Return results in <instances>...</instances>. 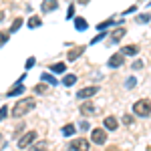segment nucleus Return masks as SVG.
Here are the masks:
<instances>
[{
	"label": "nucleus",
	"mask_w": 151,
	"mask_h": 151,
	"mask_svg": "<svg viewBox=\"0 0 151 151\" xmlns=\"http://www.w3.org/2000/svg\"><path fill=\"white\" fill-rule=\"evenodd\" d=\"M32 109H35V101L32 99H20V101H16V105L12 107V117L20 119V117L28 115V111H32Z\"/></svg>",
	"instance_id": "f257e3e1"
},
{
	"label": "nucleus",
	"mask_w": 151,
	"mask_h": 151,
	"mask_svg": "<svg viewBox=\"0 0 151 151\" xmlns=\"http://www.w3.org/2000/svg\"><path fill=\"white\" fill-rule=\"evenodd\" d=\"M133 113H135L137 117H149L151 115V103L147 101V99L137 101V103L133 105Z\"/></svg>",
	"instance_id": "f03ea898"
},
{
	"label": "nucleus",
	"mask_w": 151,
	"mask_h": 151,
	"mask_svg": "<svg viewBox=\"0 0 151 151\" xmlns=\"http://www.w3.org/2000/svg\"><path fill=\"white\" fill-rule=\"evenodd\" d=\"M35 141H36V131H26L22 137L18 139V147L20 149H28L30 145H35Z\"/></svg>",
	"instance_id": "7ed1b4c3"
},
{
	"label": "nucleus",
	"mask_w": 151,
	"mask_h": 151,
	"mask_svg": "<svg viewBox=\"0 0 151 151\" xmlns=\"http://www.w3.org/2000/svg\"><path fill=\"white\" fill-rule=\"evenodd\" d=\"M67 151H89V141L83 139V137H79V139L70 141L69 143V149Z\"/></svg>",
	"instance_id": "20e7f679"
},
{
	"label": "nucleus",
	"mask_w": 151,
	"mask_h": 151,
	"mask_svg": "<svg viewBox=\"0 0 151 151\" xmlns=\"http://www.w3.org/2000/svg\"><path fill=\"white\" fill-rule=\"evenodd\" d=\"M91 139H93V143H97V145H103L105 141H107V131H105V129H93V131H91Z\"/></svg>",
	"instance_id": "39448f33"
},
{
	"label": "nucleus",
	"mask_w": 151,
	"mask_h": 151,
	"mask_svg": "<svg viewBox=\"0 0 151 151\" xmlns=\"http://www.w3.org/2000/svg\"><path fill=\"white\" fill-rule=\"evenodd\" d=\"M123 63H125V57H123V52H115L113 57L109 58V67H111V69L123 67Z\"/></svg>",
	"instance_id": "423d86ee"
},
{
	"label": "nucleus",
	"mask_w": 151,
	"mask_h": 151,
	"mask_svg": "<svg viewBox=\"0 0 151 151\" xmlns=\"http://www.w3.org/2000/svg\"><path fill=\"white\" fill-rule=\"evenodd\" d=\"M97 87H85V89H81V91H77V99H89V97H93V95H97Z\"/></svg>",
	"instance_id": "0eeeda50"
},
{
	"label": "nucleus",
	"mask_w": 151,
	"mask_h": 151,
	"mask_svg": "<svg viewBox=\"0 0 151 151\" xmlns=\"http://www.w3.org/2000/svg\"><path fill=\"white\" fill-rule=\"evenodd\" d=\"M24 93V85H22V81H18L14 87H10L8 89V97H18V95H22Z\"/></svg>",
	"instance_id": "6e6552de"
},
{
	"label": "nucleus",
	"mask_w": 151,
	"mask_h": 151,
	"mask_svg": "<svg viewBox=\"0 0 151 151\" xmlns=\"http://www.w3.org/2000/svg\"><path fill=\"white\" fill-rule=\"evenodd\" d=\"M103 125H105V129H109V131H115V129H117V119H115V117H111V115L105 117Z\"/></svg>",
	"instance_id": "1a4fd4ad"
},
{
	"label": "nucleus",
	"mask_w": 151,
	"mask_h": 151,
	"mask_svg": "<svg viewBox=\"0 0 151 151\" xmlns=\"http://www.w3.org/2000/svg\"><path fill=\"white\" fill-rule=\"evenodd\" d=\"M81 113H83L85 117L93 115V113H95V105H93V103H83V105H81Z\"/></svg>",
	"instance_id": "9d476101"
},
{
	"label": "nucleus",
	"mask_w": 151,
	"mask_h": 151,
	"mask_svg": "<svg viewBox=\"0 0 151 151\" xmlns=\"http://www.w3.org/2000/svg\"><path fill=\"white\" fill-rule=\"evenodd\" d=\"M83 50H85L83 47H77V48H73V50H69V55H67V57H69V60H75V58H79V57L83 55Z\"/></svg>",
	"instance_id": "9b49d317"
},
{
	"label": "nucleus",
	"mask_w": 151,
	"mask_h": 151,
	"mask_svg": "<svg viewBox=\"0 0 151 151\" xmlns=\"http://www.w3.org/2000/svg\"><path fill=\"white\" fill-rule=\"evenodd\" d=\"M57 6H58V2L48 0V2H42V6H40V8H42V12H50V10H55Z\"/></svg>",
	"instance_id": "f8f14e48"
},
{
	"label": "nucleus",
	"mask_w": 151,
	"mask_h": 151,
	"mask_svg": "<svg viewBox=\"0 0 151 151\" xmlns=\"http://www.w3.org/2000/svg\"><path fill=\"white\" fill-rule=\"evenodd\" d=\"M65 70H67V65H65V63H55V65H50V73H60V75H63Z\"/></svg>",
	"instance_id": "ddd939ff"
},
{
	"label": "nucleus",
	"mask_w": 151,
	"mask_h": 151,
	"mask_svg": "<svg viewBox=\"0 0 151 151\" xmlns=\"http://www.w3.org/2000/svg\"><path fill=\"white\" fill-rule=\"evenodd\" d=\"M75 28H77V30H87V20L81 18V16H77V18H75Z\"/></svg>",
	"instance_id": "4468645a"
},
{
	"label": "nucleus",
	"mask_w": 151,
	"mask_h": 151,
	"mask_svg": "<svg viewBox=\"0 0 151 151\" xmlns=\"http://www.w3.org/2000/svg\"><path fill=\"white\" fill-rule=\"evenodd\" d=\"M77 83V75H65L63 77V85L65 87H70V85H75Z\"/></svg>",
	"instance_id": "2eb2a0df"
},
{
	"label": "nucleus",
	"mask_w": 151,
	"mask_h": 151,
	"mask_svg": "<svg viewBox=\"0 0 151 151\" xmlns=\"http://www.w3.org/2000/svg\"><path fill=\"white\" fill-rule=\"evenodd\" d=\"M40 24H42V20H40L38 16H30V18H28V28H38Z\"/></svg>",
	"instance_id": "dca6fc26"
},
{
	"label": "nucleus",
	"mask_w": 151,
	"mask_h": 151,
	"mask_svg": "<svg viewBox=\"0 0 151 151\" xmlns=\"http://www.w3.org/2000/svg\"><path fill=\"white\" fill-rule=\"evenodd\" d=\"M28 151H47V143H45V141H38L35 145H30Z\"/></svg>",
	"instance_id": "f3484780"
},
{
	"label": "nucleus",
	"mask_w": 151,
	"mask_h": 151,
	"mask_svg": "<svg viewBox=\"0 0 151 151\" xmlns=\"http://www.w3.org/2000/svg\"><path fill=\"white\" fill-rule=\"evenodd\" d=\"M125 55H129V57L137 55V47H135V45H129V47H125V48H123V57H125Z\"/></svg>",
	"instance_id": "a211bd4d"
},
{
	"label": "nucleus",
	"mask_w": 151,
	"mask_h": 151,
	"mask_svg": "<svg viewBox=\"0 0 151 151\" xmlns=\"http://www.w3.org/2000/svg\"><path fill=\"white\" fill-rule=\"evenodd\" d=\"M123 35H125V28H121V26H119L117 30H113V38H111V40L117 42V40H121V36H123Z\"/></svg>",
	"instance_id": "6ab92c4d"
},
{
	"label": "nucleus",
	"mask_w": 151,
	"mask_h": 151,
	"mask_svg": "<svg viewBox=\"0 0 151 151\" xmlns=\"http://www.w3.org/2000/svg\"><path fill=\"white\" fill-rule=\"evenodd\" d=\"M60 131H63V135H67V137H70V135H73V133H75V125H65V127L60 129Z\"/></svg>",
	"instance_id": "aec40b11"
},
{
	"label": "nucleus",
	"mask_w": 151,
	"mask_h": 151,
	"mask_svg": "<svg viewBox=\"0 0 151 151\" xmlns=\"http://www.w3.org/2000/svg\"><path fill=\"white\" fill-rule=\"evenodd\" d=\"M42 83H50V85H57V81H55V77L52 75H48V73H42Z\"/></svg>",
	"instance_id": "412c9836"
},
{
	"label": "nucleus",
	"mask_w": 151,
	"mask_h": 151,
	"mask_svg": "<svg viewBox=\"0 0 151 151\" xmlns=\"http://www.w3.org/2000/svg\"><path fill=\"white\" fill-rule=\"evenodd\" d=\"M20 26H22V18H16V20L12 22V26H10V35H12V32H16Z\"/></svg>",
	"instance_id": "4be33fe9"
},
{
	"label": "nucleus",
	"mask_w": 151,
	"mask_h": 151,
	"mask_svg": "<svg viewBox=\"0 0 151 151\" xmlns=\"http://www.w3.org/2000/svg\"><path fill=\"white\" fill-rule=\"evenodd\" d=\"M111 24H113V20H105V22L97 24V28H99V30H105V28H107V26H111Z\"/></svg>",
	"instance_id": "5701e85b"
},
{
	"label": "nucleus",
	"mask_w": 151,
	"mask_h": 151,
	"mask_svg": "<svg viewBox=\"0 0 151 151\" xmlns=\"http://www.w3.org/2000/svg\"><path fill=\"white\" fill-rule=\"evenodd\" d=\"M8 36H10V32H0V47L8 40Z\"/></svg>",
	"instance_id": "b1692460"
},
{
	"label": "nucleus",
	"mask_w": 151,
	"mask_h": 151,
	"mask_svg": "<svg viewBox=\"0 0 151 151\" xmlns=\"http://www.w3.org/2000/svg\"><path fill=\"white\" fill-rule=\"evenodd\" d=\"M35 91H36V93H45V91H47V85H36Z\"/></svg>",
	"instance_id": "393cba45"
},
{
	"label": "nucleus",
	"mask_w": 151,
	"mask_h": 151,
	"mask_svg": "<svg viewBox=\"0 0 151 151\" xmlns=\"http://www.w3.org/2000/svg\"><path fill=\"white\" fill-rule=\"evenodd\" d=\"M32 65H35V57H30L28 60H26V65H24V67H26V70H28V69H32Z\"/></svg>",
	"instance_id": "a878e982"
},
{
	"label": "nucleus",
	"mask_w": 151,
	"mask_h": 151,
	"mask_svg": "<svg viewBox=\"0 0 151 151\" xmlns=\"http://www.w3.org/2000/svg\"><path fill=\"white\" fill-rule=\"evenodd\" d=\"M137 20H139V22H143V24H145V22H149V14H141Z\"/></svg>",
	"instance_id": "bb28decb"
},
{
	"label": "nucleus",
	"mask_w": 151,
	"mask_h": 151,
	"mask_svg": "<svg viewBox=\"0 0 151 151\" xmlns=\"http://www.w3.org/2000/svg\"><path fill=\"white\" fill-rule=\"evenodd\" d=\"M133 69H135V70L143 69V60H135V63H133Z\"/></svg>",
	"instance_id": "cd10ccee"
},
{
	"label": "nucleus",
	"mask_w": 151,
	"mask_h": 151,
	"mask_svg": "<svg viewBox=\"0 0 151 151\" xmlns=\"http://www.w3.org/2000/svg\"><path fill=\"white\" fill-rule=\"evenodd\" d=\"M6 115H8V109H6V107H2V109H0V121H2Z\"/></svg>",
	"instance_id": "c85d7f7f"
},
{
	"label": "nucleus",
	"mask_w": 151,
	"mask_h": 151,
	"mask_svg": "<svg viewBox=\"0 0 151 151\" xmlns=\"http://www.w3.org/2000/svg\"><path fill=\"white\" fill-rule=\"evenodd\" d=\"M135 83H137V81L131 77V79H127V87H129V89H133V87H135Z\"/></svg>",
	"instance_id": "c756f323"
},
{
	"label": "nucleus",
	"mask_w": 151,
	"mask_h": 151,
	"mask_svg": "<svg viewBox=\"0 0 151 151\" xmlns=\"http://www.w3.org/2000/svg\"><path fill=\"white\" fill-rule=\"evenodd\" d=\"M73 10H75V6L70 4V6H69V10H67V16H69V18H73Z\"/></svg>",
	"instance_id": "7c9ffc66"
},
{
	"label": "nucleus",
	"mask_w": 151,
	"mask_h": 151,
	"mask_svg": "<svg viewBox=\"0 0 151 151\" xmlns=\"http://www.w3.org/2000/svg\"><path fill=\"white\" fill-rule=\"evenodd\" d=\"M103 36H105V35H97V36H95V38H93V40H91V42H93V45H95V42H99V40H101Z\"/></svg>",
	"instance_id": "2f4dec72"
},
{
	"label": "nucleus",
	"mask_w": 151,
	"mask_h": 151,
	"mask_svg": "<svg viewBox=\"0 0 151 151\" xmlns=\"http://www.w3.org/2000/svg\"><path fill=\"white\" fill-rule=\"evenodd\" d=\"M0 20H4V14H2V12H0Z\"/></svg>",
	"instance_id": "473e14b6"
},
{
	"label": "nucleus",
	"mask_w": 151,
	"mask_h": 151,
	"mask_svg": "<svg viewBox=\"0 0 151 151\" xmlns=\"http://www.w3.org/2000/svg\"><path fill=\"white\" fill-rule=\"evenodd\" d=\"M0 141H2V135H0Z\"/></svg>",
	"instance_id": "72a5a7b5"
}]
</instances>
